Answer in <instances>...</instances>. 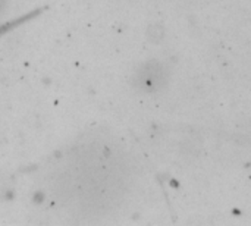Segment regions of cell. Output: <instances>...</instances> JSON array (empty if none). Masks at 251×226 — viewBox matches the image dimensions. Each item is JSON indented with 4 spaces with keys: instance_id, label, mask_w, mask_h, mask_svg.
I'll use <instances>...</instances> for the list:
<instances>
[{
    "instance_id": "1",
    "label": "cell",
    "mask_w": 251,
    "mask_h": 226,
    "mask_svg": "<svg viewBox=\"0 0 251 226\" xmlns=\"http://www.w3.org/2000/svg\"><path fill=\"white\" fill-rule=\"evenodd\" d=\"M168 82V72L162 63L156 60L146 62L134 72L132 84L141 93H156Z\"/></svg>"
},
{
    "instance_id": "2",
    "label": "cell",
    "mask_w": 251,
    "mask_h": 226,
    "mask_svg": "<svg viewBox=\"0 0 251 226\" xmlns=\"http://www.w3.org/2000/svg\"><path fill=\"white\" fill-rule=\"evenodd\" d=\"M7 193H9V179L4 176V174L0 172V201L4 199Z\"/></svg>"
},
{
    "instance_id": "3",
    "label": "cell",
    "mask_w": 251,
    "mask_h": 226,
    "mask_svg": "<svg viewBox=\"0 0 251 226\" xmlns=\"http://www.w3.org/2000/svg\"><path fill=\"white\" fill-rule=\"evenodd\" d=\"M4 4H6V0H0V13H1V10L4 7Z\"/></svg>"
}]
</instances>
